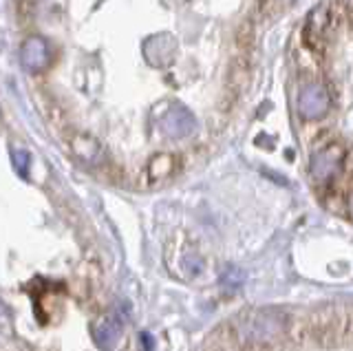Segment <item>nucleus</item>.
Returning <instances> with one entry per match:
<instances>
[{
    "instance_id": "f257e3e1",
    "label": "nucleus",
    "mask_w": 353,
    "mask_h": 351,
    "mask_svg": "<svg viewBox=\"0 0 353 351\" xmlns=\"http://www.w3.org/2000/svg\"><path fill=\"white\" fill-rule=\"evenodd\" d=\"M290 327V318L279 307H261L248 310L234 318V338L241 345H272L285 336Z\"/></svg>"
},
{
    "instance_id": "f03ea898",
    "label": "nucleus",
    "mask_w": 353,
    "mask_h": 351,
    "mask_svg": "<svg viewBox=\"0 0 353 351\" xmlns=\"http://www.w3.org/2000/svg\"><path fill=\"white\" fill-rule=\"evenodd\" d=\"M342 166H345V148L338 146V144H329L325 148H320L312 157L309 170H312L314 181L327 183V181L338 177Z\"/></svg>"
},
{
    "instance_id": "7ed1b4c3",
    "label": "nucleus",
    "mask_w": 353,
    "mask_h": 351,
    "mask_svg": "<svg viewBox=\"0 0 353 351\" xmlns=\"http://www.w3.org/2000/svg\"><path fill=\"white\" fill-rule=\"evenodd\" d=\"M331 95L323 84H307L298 93V113L303 119H320L329 113Z\"/></svg>"
},
{
    "instance_id": "20e7f679",
    "label": "nucleus",
    "mask_w": 353,
    "mask_h": 351,
    "mask_svg": "<svg viewBox=\"0 0 353 351\" xmlns=\"http://www.w3.org/2000/svg\"><path fill=\"white\" fill-rule=\"evenodd\" d=\"M124 332V321L119 318V314H106L91 325V336L97 349L102 351H113Z\"/></svg>"
},
{
    "instance_id": "39448f33",
    "label": "nucleus",
    "mask_w": 353,
    "mask_h": 351,
    "mask_svg": "<svg viewBox=\"0 0 353 351\" xmlns=\"http://www.w3.org/2000/svg\"><path fill=\"white\" fill-rule=\"evenodd\" d=\"M196 119L183 106H172L168 113L161 117V133L170 139H185L194 133Z\"/></svg>"
},
{
    "instance_id": "423d86ee",
    "label": "nucleus",
    "mask_w": 353,
    "mask_h": 351,
    "mask_svg": "<svg viewBox=\"0 0 353 351\" xmlns=\"http://www.w3.org/2000/svg\"><path fill=\"white\" fill-rule=\"evenodd\" d=\"M20 62L27 71H44L51 62V49L47 45V40L40 36H31L22 42L20 47Z\"/></svg>"
},
{
    "instance_id": "0eeeda50",
    "label": "nucleus",
    "mask_w": 353,
    "mask_h": 351,
    "mask_svg": "<svg viewBox=\"0 0 353 351\" xmlns=\"http://www.w3.org/2000/svg\"><path fill=\"white\" fill-rule=\"evenodd\" d=\"M234 47H236V56L252 58V51L256 47V25H254L252 18H245L239 23L234 31Z\"/></svg>"
},
{
    "instance_id": "6e6552de",
    "label": "nucleus",
    "mask_w": 353,
    "mask_h": 351,
    "mask_svg": "<svg viewBox=\"0 0 353 351\" xmlns=\"http://www.w3.org/2000/svg\"><path fill=\"white\" fill-rule=\"evenodd\" d=\"M73 150H75V155L84 161H95L102 157V148H99L97 141L88 135H77L73 139Z\"/></svg>"
},
{
    "instance_id": "1a4fd4ad",
    "label": "nucleus",
    "mask_w": 353,
    "mask_h": 351,
    "mask_svg": "<svg viewBox=\"0 0 353 351\" xmlns=\"http://www.w3.org/2000/svg\"><path fill=\"white\" fill-rule=\"evenodd\" d=\"M174 170V157L172 155H157L148 163V174L152 179H165Z\"/></svg>"
},
{
    "instance_id": "9d476101",
    "label": "nucleus",
    "mask_w": 353,
    "mask_h": 351,
    "mask_svg": "<svg viewBox=\"0 0 353 351\" xmlns=\"http://www.w3.org/2000/svg\"><path fill=\"white\" fill-rule=\"evenodd\" d=\"M11 161H14V168H16V172L20 174V177L27 179L29 177V166H31L29 152L22 150V148H14V150H11Z\"/></svg>"
},
{
    "instance_id": "9b49d317",
    "label": "nucleus",
    "mask_w": 353,
    "mask_h": 351,
    "mask_svg": "<svg viewBox=\"0 0 353 351\" xmlns=\"http://www.w3.org/2000/svg\"><path fill=\"white\" fill-rule=\"evenodd\" d=\"M33 14H36V3H33V0H16V18H18L20 27L31 23Z\"/></svg>"
},
{
    "instance_id": "f8f14e48",
    "label": "nucleus",
    "mask_w": 353,
    "mask_h": 351,
    "mask_svg": "<svg viewBox=\"0 0 353 351\" xmlns=\"http://www.w3.org/2000/svg\"><path fill=\"white\" fill-rule=\"evenodd\" d=\"M228 283H232V288H239V285L243 283V274H241V270H236V268H228V270L223 272V277H221V285H223V288H228Z\"/></svg>"
},
{
    "instance_id": "ddd939ff",
    "label": "nucleus",
    "mask_w": 353,
    "mask_h": 351,
    "mask_svg": "<svg viewBox=\"0 0 353 351\" xmlns=\"http://www.w3.org/2000/svg\"><path fill=\"white\" fill-rule=\"evenodd\" d=\"M349 217L353 219V192L349 194Z\"/></svg>"
}]
</instances>
